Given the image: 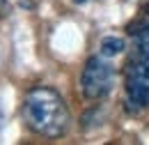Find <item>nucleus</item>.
<instances>
[{
	"label": "nucleus",
	"mask_w": 149,
	"mask_h": 145,
	"mask_svg": "<svg viewBox=\"0 0 149 145\" xmlns=\"http://www.w3.org/2000/svg\"><path fill=\"white\" fill-rule=\"evenodd\" d=\"M23 120L30 131L44 138H60L69 131L71 113L60 92L48 85H37L28 90L23 99Z\"/></svg>",
	"instance_id": "1"
},
{
	"label": "nucleus",
	"mask_w": 149,
	"mask_h": 145,
	"mask_svg": "<svg viewBox=\"0 0 149 145\" xmlns=\"http://www.w3.org/2000/svg\"><path fill=\"white\" fill-rule=\"evenodd\" d=\"M74 2H85V0H74Z\"/></svg>",
	"instance_id": "5"
},
{
	"label": "nucleus",
	"mask_w": 149,
	"mask_h": 145,
	"mask_svg": "<svg viewBox=\"0 0 149 145\" xmlns=\"http://www.w3.org/2000/svg\"><path fill=\"white\" fill-rule=\"evenodd\" d=\"M115 85V72L112 65L103 55H92L80 74V90L87 99H103L108 97Z\"/></svg>",
	"instance_id": "3"
},
{
	"label": "nucleus",
	"mask_w": 149,
	"mask_h": 145,
	"mask_svg": "<svg viewBox=\"0 0 149 145\" xmlns=\"http://www.w3.org/2000/svg\"><path fill=\"white\" fill-rule=\"evenodd\" d=\"M126 49V42L122 37H103L101 39V46H99V53L103 58H115Z\"/></svg>",
	"instance_id": "4"
},
{
	"label": "nucleus",
	"mask_w": 149,
	"mask_h": 145,
	"mask_svg": "<svg viewBox=\"0 0 149 145\" xmlns=\"http://www.w3.org/2000/svg\"><path fill=\"white\" fill-rule=\"evenodd\" d=\"M126 106L133 113L149 108V23L140 25L133 37L129 60L124 67Z\"/></svg>",
	"instance_id": "2"
}]
</instances>
